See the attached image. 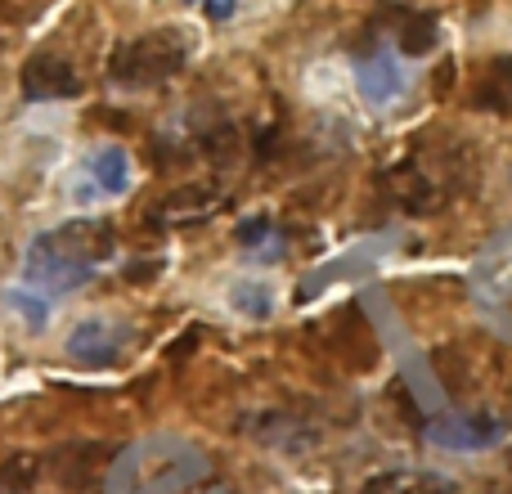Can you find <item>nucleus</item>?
Listing matches in <instances>:
<instances>
[{
	"label": "nucleus",
	"mask_w": 512,
	"mask_h": 494,
	"mask_svg": "<svg viewBox=\"0 0 512 494\" xmlns=\"http://www.w3.org/2000/svg\"><path fill=\"white\" fill-rule=\"evenodd\" d=\"M126 355V328L113 319H81L68 337V360L86 369H113Z\"/></svg>",
	"instance_id": "obj_8"
},
{
	"label": "nucleus",
	"mask_w": 512,
	"mask_h": 494,
	"mask_svg": "<svg viewBox=\"0 0 512 494\" xmlns=\"http://www.w3.org/2000/svg\"><path fill=\"white\" fill-rule=\"evenodd\" d=\"M185 5H194V0H185Z\"/></svg>",
	"instance_id": "obj_20"
},
{
	"label": "nucleus",
	"mask_w": 512,
	"mask_h": 494,
	"mask_svg": "<svg viewBox=\"0 0 512 494\" xmlns=\"http://www.w3.org/2000/svg\"><path fill=\"white\" fill-rule=\"evenodd\" d=\"M396 50L409 54V59H423L441 45V18L423 14V9H396Z\"/></svg>",
	"instance_id": "obj_12"
},
{
	"label": "nucleus",
	"mask_w": 512,
	"mask_h": 494,
	"mask_svg": "<svg viewBox=\"0 0 512 494\" xmlns=\"http://www.w3.org/2000/svg\"><path fill=\"white\" fill-rule=\"evenodd\" d=\"M185 63H189V36L180 27H153V32H140L117 45L113 59H108V77L117 86L149 90L171 81Z\"/></svg>",
	"instance_id": "obj_2"
},
{
	"label": "nucleus",
	"mask_w": 512,
	"mask_h": 494,
	"mask_svg": "<svg viewBox=\"0 0 512 494\" xmlns=\"http://www.w3.org/2000/svg\"><path fill=\"white\" fill-rule=\"evenodd\" d=\"M382 185H387L391 203H396L400 212H409V216H436L445 203H450V198L441 194V185H436V180L427 176L414 158H409V153L400 162H391L387 176H382Z\"/></svg>",
	"instance_id": "obj_6"
},
{
	"label": "nucleus",
	"mask_w": 512,
	"mask_h": 494,
	"mask_svg": "<svg viewBox=\"0 0 512 494\" xmlns=\"http://www.w3.org/2000/svg\"><path fill=\"white\" fill-rule=\"evenodd\" d=\"M203 5H207V18H216V23H225L234 14V0H203Z\"/></svg>",
	"instance_id": "obj_19"
},
{
	"label": "nucleus",
	"mask_w": 512,
	"mask_h": 494,
	"mask_svg": "<svg viewBox=\"0 0 512 494\" xmlns=\"http://www.w3.org/2000/svg\"><path fill=\"white\" fill-rule=\"evenodd\" d=\"M265 234H270V221H265V216H252V221L239 225V243H261Z\"/></svg>",
	"instance_id": "obj_18"
},
{
	"label": "nucleus",
	"mask_w": 512,
	"mask_h": 494,
	"mask_svg": "<svg viewBox=\"0 0 512 494\" xmlns=\"http://www.w3.org/2000/svg\"><path fill=\"white\" fill-rule=\"evenodd\" d=\"M117 247V234L108 221H68L59 230L36 234L27 247V279L41 288L68 292L95 274L99 261H108Z\"/></svg>",
	"instance_id": "obj_1"
},
{
	"label": "nucleus",
	"mask_w": 512,
	"mask_h": 494,
	"mask_svg": "<svg viewBox=\"0 0 512 494\" xmlns=\"http://www.w3.org/2000/svg\"><path fill=\"white\" fill-rule=\"evenodd\" d=\"M432 436L441 445H450V450H477V445L499 436V418H490L486 409H459V414H450L445 423H436Z\"/></svg>",
	"instance_id": "obj_10"
},
{
	"label": "nucleus",
	"mask_w": 512,
	"mask_h": 494,
	"mask_svg": "<svg viewBox=\"0 0 512 494\" xmlns=\"http://www.w3.org/2000/svg\"><path fill=\"white\" fill-rule=\"evenodd\" d=\"M221 207V198H216V189H180V194H171L167 198V207H162V221H171V225H189V221H207V216Z\"/></svg>",
	"instance_id": "obj_13"
},
{
	"label": "nucleus",
	"mask_w": 512,
	"mask_h": 494,
	"mask_svg": "<svg viewBox=\"0 0 512 494\" xmlns=\"http://www.w3.org/2000/svg\"><path fill=\"white\" fill-rule=\"evenodd\" d=\"M9 301H14L18 315H23L32 328H45V319H50V306H45L41 297H27V292H9Z\"/></svg>",
	"instance_id": "obj_17"
},
{
	"label": "nucleus",
	"mask_w": 512,
	"mask_h": 494,
	"mask_svg": "<svg viewBox=\"0 0 512 494\" xmlns=\"http://www.w3.org/2000/svg\"><path fill=\"white\" fill-rule=\"evenodd\" d=\"M490 346L481 342V337H472V342H450V346H441V351H432V364H436V373H441V387L450 391L454 400H468V396H477L481 387L490 382Z\"/></svg>",
	"instance_id": "obj_4"
},
{
	"label": "nucleus",
	"mask_w": 512,
	"mask_h": 494,
	"mask_svg": "<svg viewBox=\"0 0 512 494\" xmlns=\"http://www.w3.org/2000/svg\"><path fill=\"white\" fill-rule=\"evenodd\" d=\"M18 86H23V99H32V104H50V99H77L81 95L77 68L54 50L32 54V59L23 63V72H18Z\"/></svg>",
	"instance_id": "obj_7"
},
{
	"label": "nucleus",
	"mask_w": 512,
	"mask_h": 494,
	"mask_svg": "<svg viewBox=\"0 0 512 494\" xmlns=\"http://www.w3.org/2000/svg\"><path fill=\"white\" fill-rule=\"evenodd\" d=\"M360 494H459V486H454V477H445V472L391 468V472H373L360 486Z\"/></svg>",
	"instance_id": "obj_9"
},
{
	"label": "nucleus",
	"mask_w": 512,
	"mask_h": 494,
	"mask_svg": "<svg viewBox=\"0 0 512 494\" xmlns=\"http://www.w3.org/2000/svg\"><path fill=\"white\" fill-rule=\"evenodd\" d=\"M328 333H333L328 337V351H333V360L342 364V369L364 373L369 364H378V337L364 324L355 301H346V306H337L333 315H328Z\"/></svg>",
	"instance_id": "obj_5"
},
{
	"label": "nucleus",
	"mask_w": 512,
	"mask_h": 494,
	"mask_svg": "<svg viewBox=\"0 0 512 494\" xmlns=\"http://www.w3.org/2000/svg\"><path fill=\"white\" fill-rule=\"evenodd\" d=\"M355 77H360V90L369 104H391V99L405 90V77H400L396 59L382 50L360 54V59H355Z\"/></svg>",
	"instance_id": "obj_11"
},
{
	"label": "nucleus",
	"mask_w": 512,
	"mask_h": 494,
	"mask_svg": "<svg viewBox=\"0 0 512 494\" xmlns=\"http://www.w3.org/2000/svg\"><path fill=\"white\" fill-rule=\"evenodd\" d=\"M409 158L441 185L445 198L472 194V189L481 185V158L468 140H459V135H423V140L409 149Z\"/></svg>",
	"instance_id": "obj_3"
},
{
	"label": "nucleus",
	"mask_w": 512,
	"mask_h": 494,
	"mask_svg": "<svg viewBox=\"0 0 512 494\" xmlns=\"http://www.w3.org/2000/svg\"><path fill=\"white\" fill-rule=\"evenodd\" d=\"M90 176H95V185L104 194H126V185H131V158H126V149L108 144V149L90 153Z\"/></svg>",
	"instance_id": "obj_14"
},
{
	"label": "nucleus",
	"mask_w": 512,
	"mask_h": 494,
	"mask_svg": "<svg viewBox=\"0 0 512 494\" xmlns=\"http://www.w3.org/2000/svg\"><path fill=\"white\" fill-rule=\"evenodd\" d=\"M41 468L45 463L27 450L9 454V459L0 463V494H32L36 486H41Z\"/></svg>",
	"instance_id": "obj_15"
},
{
	"label": "nucleus",
	"mask_w": 512,
	"mask_h": 494,
	"mask_svg": "<svg viewBox=\"0 0 512 494\" xmlns=\"http://www.w3.org/2000/svg\"><path fill=\"white\" fill-rule=\"evenodd\" d=\"M234 306L252 319H265L270 315V288H261V283H239V288H234Z\"/></svg>",
	"instance_id": "obj_16"
}]
</instances>
